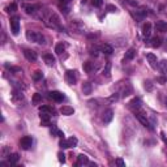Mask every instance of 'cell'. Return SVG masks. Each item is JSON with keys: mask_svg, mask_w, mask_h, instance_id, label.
<instances>
[{"mask_svg": "<svg viewBox=\"0 0 167 167\" xmlns=\"http://www.w3.org/2000/svg\"><path fill=\"white\" fill-rule=\"evenodd\" d=\"M91 3H93V5H94V7H101V5H102L103 1H102V0H93Z\"/></svg>", "mask_w": 167, "mask_h": 167, "instance_id": "e575fe53", "label": "cell"}, {"mask_svg": "<svg viewBox=\"0 0 167 167\" xmlns=\"http://www.w3.org/2000/svg\"><path fill=\"white\" fill-rule=\"evenodd\" d=\"M115 163L118 164V166H120V167H125V162L123 161V159H120V158H118L115 161Z\"/></svg>", "mask_w": 167, "mask_h": 167, "instance_id": "836d02e7", "label": "cell"}, {"mask_svg": "<svg viewBox=\"0 0 167 167\" xmlns=\"http://www.w3.org/2000/svg\"><path fill=\"white\" fill-rule=\"evenodd\" d=\"M65 80H67L68 84L74 85L77 82V72L76 71H67V73H65Z\"/></svg>", "mask_w": 167, "mask_h": 167, "instance_id": "5b68a950", "label": "cell"}, {"mask_svg": "<svg viewBox=\"0 0 167 167\" xmlns=\"http://www.w3.org/2000/svg\"><path fill=\"white\" fill-rule=\"evenodd\" d=\"M150 42H151V43H150V46H151V47H159V46L162 45V39L159 37H154L153 39L150 41Z\"/></svg>", "mask_w": 167, "mask_h": 167, "instance_id": "603a6c76", "label": "cell"}, {"mask_svg": "<svg viewBox=\"0 0 167 167\" xmlns=\"http://www.w3.org/2000/svg\"><path fill=\"white\" fill-rule=\"evenodd\" d=\"M24 8L26 9V13H29V14H34L35 12H37L38 7H35V5H24Z\"/></svg>", "mask_w": 167, "mask_h": 167, "instance_id": "d4e9b609", "label": "cell"}, {"mask_svg": "<svg viewBox=\"0 0 167 167\" xmlns=\"http://www.w3.org/2000/svg\"><path fill=\"white\" fill-rule=\"evenodd\" d=\"M107 11H108V12H116V7H114V5H107Z\"/></svg>", "mask_w": 167, "mask_h": 167, "instance_id": "8d00e7d4", "label": "cell"}, {"mask_svg": "<svg viewBox=\"0 0 167 167\" xmlns=\"http://www.w3.org/2000/svg\"><path fill=\"white\" fill-rule=\"evenodd\" d=\"M11 30L13 33V35L18 34V31H20V20H18V17L11 18Z\"/></svg>", "mask_w": 167, "mask_h": 167, "instance_id": "3957f363", "label": "cell"}, {"mask_svg": "<svg viewBox=\"0 0 167 167\" xmlns=\"http://www.w3.org/2000/svg\"><path fill=\"white\" fill-rule=\"evenodd\" d=\"M166 107H167V99H166Z\"/></svg>", "mask_w": 167, "mask_h": 167, "instance_id": "ab89813d", "label": "cell"}, {"mask_svg": "<svg viewBox=\"0 0 167 167\" xmlns=\"http://www.w3.org/2000/svg\"><path fill=\"white\" fill-rule=\"evenodd\" d=\"M51 135H55V136H57V137H63V136H64V133H63L62 130L57 129L55 125H52V128H51Z\"/></svg>", "mask_w": 167, "mask_h": 167, "instance_id": "4316f807", "label": "cell"}, {"mask_svg": "<svg viewBox=\"0 0 167 167\" xmlns=\"http://www.w3.org/2000/svg\"><path fill=\"white\" fill-rule=\"evenodd\" d=\"M16 9H17V5L14 3H12L11 5L7 7V12H9V13H13V12H16Z\"/></svg>", "mask_w": 167, "mask_h": 167, "instance_id": "f546056e", "label": "cell"}, {"mask_svg": "<svg viewBox=\"0 0 167 167\" xmlns=\"http://www.w3.org/2000/svg\"><path fill=\"white\" fill-rule=\"evenodd\" d=\"M129 107L130 108H136V110H139L140 107H141V101H140V98H135V99H132L130 101V103H129Z\"/></svg>", "mask_w": 167, "mask_h": 167, "instance_id": "5bb4252c", "label": "cell"}, {"mask_svg": "<svg viewBox=\"0 0 167 167\" xmlns=\"http://www.w3.org/2000/svg\"><path fill=\"white\" fill-rule=\"evenodd\" d=\"M150 35H151V25L149 22H146L142 26V37L145 39H147V38H150Z\"/></svg>", "mask_w": 167, "mask_h": 167, "instance_id": "9c48e42d", "label": "cell"}, {"mask_svg": "<svg viewBox=\"0 0 167 167\" xmlns=\"http://www.w3.org/2000/svg\"><path fill=\"white\" fill-rule=\"evenodd\" d=\"M94 64L91 62H86L84 63V71L86 72V73H91V72H94Z\"/></svg>", "mask_w": 167, "mask_h": 167, "instance_id": "9a60e30c", "label": "cell"}, {"mask_svg": "<svg viewBox=\"0 0 167 167\" xmlns=\"http://www.w3.org/2000/svg\"><path fill=\"white\" fill-rule=\"evenodd\" d=\"M31 145H33V139L30 136H25L20 140V146L24 150H29L31 147Z\"/></svg>", "mask_w": 167, "mask_h": 167, "instance_id": "277c9868", "label": "cell"}, {"mask_svg": "<svg viewBox=\"0 0 167 167\" xmlns=\"http://www.w3.org/2000/svg\"><path fill=\"white\" fill-rule=\"evenodd\" d=\"M158 68L161 69L163 74H167V60H162V62L158 64Z\"/></svg>", "mask_w": 167, "mask_h": 167, "instance_id": "cb8c5ba5", "label": "cell"}, {"mask_svg": "<svg viewBox=\"0 0 167 167\" xmlns=\"http://www.w3.org/2000/svg\"><path fill=\"white\" fill-rule=\"evenodd\" d=\"M82 91H84V94H90L91 93V85L89 84V82H85V84H84V86H82Z\"/></svg>", "mask_w": 167, "mask_h": 167, "instance_id": "83f0119b", "label": "cell"}, {"mask_svg": "<svg viewBox=\"0 0 167 167\" xmlns=\"http://www.w3.org/2000/svg\"><path fill=\"white\" fill-rule=\"evenodd\" d=\"M24 55H25V57L29 60V62H35V60L38 59V55L35 51H33V50H24Z\"/></svg>", "mask_w": 167, "mask_h": 167, "instance_id": "ba28073f", "label": "cell"}, {"mask_svg": "<svg viewBox=\"0 0 167 167\" xmlns=\"http://www.w3.org/2000/svg\"><path fill=\"white\" fill-rule=\"evenodd\" d=\"M18 154H16V153H13V154H11V156L8 157V164H16L18 162Z\"/></svg>", "mask_w": 167, "mask_h": 167, "instance_id": "44dd1931", "label": "cell"}, {"mask_svg": "<svg viewBox=\"0 0 167 167\" xmlns=\"http://www.w3.org/2000/svg\"><path fill=\"white\" fill-rule=\"evenodd\" d=\"M43 59H45V62H46L47 65H54L55 64V57L52 56V54H46L45 56H43Z\"/></svg>", "mask_w": 167, "mask_h": 167, "instance_id": "ac0fdd59", "label": "cell"}, {"mask_svg": "<svg viewBox=\"0 0 167 167\" xmlns=\"http://www.w3.org/2000/svg\"><path fill=\"white\" fill-rule=\"evenodd\" d=\"M39 112L41 114H48V115H51V114H54V108L48 107V106H42V107L39 108Z\"/></svg>", "mask_w": 167, "mask_h": 167, "instance_id": "7402d4cb", "label": "cell"}, {"mask_svg": "<svg viewBox=\"0 0 167 167\" xmlns=\"http://www.w3.org/2000/svg\"><path fill=\"white\" fill-rule=\"evenodd\" d=\"M42 77H43V74H42V72H41V71H35L34 74H33V78H34L35 81H39V80H42Z\"/></svg>", "mask_w": 167, "mask_h": 167, "instance_id": "f1b7e54d", "label": "cell"}, {"mask_svg": "<svg viewBox=\"0 0 167 167\" xmlns=\"http://www.w3.org/2000/svg\"><path fill=\"white\" fill-rule=\"evenodd\" d=\"M33 102L37 105V103H39V102H42V95L41 94H34V97H33Z\"/></svg>", "mask_w": 167, "mask_h": 167, "instance_id": "4dcf8cb0", "label": "cell"}, {"mask_svg": "<svg viewBox=\"0 0 167 167\" xmlns=\"http://www.w3.org/2000/svg\"><path fill=\"white\" fill-rule=\"evenodd\" d=\"M112 116H114L112 110H107L105 114H103V122H105V123H110L111 120H112Z\"/></svg>", "mask_w": 167, "mask_h": 167, "instance_id": "e0dca14e", "label": "cell"}, {"mask_svg": "<svg viewBox=\"0 0 167 167\" xmlns=\"http://www.w3.org/2000/svg\"><path fill=\"white\" fill-rule=\"evenodd\" d=\"M146 59L147 62L150 63V65L153 67V68H157L158 67V62H157V56L154 54H147L146 55Z\"/></svg>", "mask_w": 167, "mask_h": 167, "instance_id": "8fae6325", "label": "cell"}, {"mask_svg": "<svg viewBox=\"0 0 167 167\" xmlns=\"http://www.w3.org/2000/svg\"><path fill=\"white\" fill-rule=\"evenodd\" d=\"M60 112H62L63 115H65V116H71V115H73L74 108L71 107V106H63V107L60 108Z\"/></svg>", "mask_w": 167, "mask_h": 167, "instance_id": "30bf717a", "label": "cell"}, {"mask_svg": "<svg viewBox=\"0 0 167 167\" xmlns=\"http://www.w3.org/2000/svg\"><path fill=\"white\" fill-rule=\"evenodd\" d=\"M26 38H28V41L34 42V43H39V45L45 43V38H43V35L39 34V33H37V31H33V30L26 31Z\"/></svg>", "mask_w": 167, "mask_h": 167, "instance_id": "6da1fadb", "label": "cell"}, {"mask_svg": "<svg viewBox=\"0 0 167 167\" xmlns=\"http://www.w3.org/2000/svg\"><path fill=\"white\" fill-rule=\"evenodd\" d=\"M48 98L52 99L54 102H63L64 101V94L60 93V91H51V93H48Z\"/></svg>", "mask_w": 167, "mask_h": 167, "instance_id": "8992f818", "label": "cell"}, {"mask_svg": "<svg viewBox=\"0 0 167 167\" xmlns=\"http://www.w3.org/2000/svg\"><path fill=\"white\" fill-rule=\"evenodd\" d=\"M158 81L161 82V84H166V82H167V78H164V77H161V78H158Z\"/></svg>", "mask_w": 167, "mask_h": 167, "instance_id": "74e56055", "label": "cell"}, {"mask_svg": "<svg viewBox=\"0 0 167 167\" xmlns=\"http://www.w3.org/2000/svg\"><path fill=\"white\" fill-rule=\"evenodd\" d=\"M57 157H59V161L62 162V163H64V162H65V156H64V154L59 153V154H57Z\"/></svg>", "mask_w": 167, "mask_h": 167, "instance_id": "d590c367", "label": "cell"}, {"mask_svg": "<svg viewBox=\"0 0 167 167\" xmlns=\"http://www.w3.org/2000/svg\"><path fill=\"white\" fill-rule=\"evenodd\" d=\"M112 51H114L112 47H111L110 45H107V43L101 47V52H103V54H106V55H111V54H112Z\"/></svg>", "mask_w": 167, "mask_h": 167, "instance_id": "ffe728a7", "label": "cell"}, {"mask_svg": "<svg viewBox=\"0 0 167 167\" xmlns=\"http://www.w3.org/2000/svg\"><path fill=\"white\" fill-rule=\"evenodd\" d=\"M60 1H62L63 4H68V3H71L72 0H60Z\"/></svg>", "mask_w": 167, "mask_h": 167, "instance_id": "f35d334b", "label": "cell"}, {"mask_svg": "<svg viewBox=\"0 0 167 167\" xmlns=\"http://www.w3.org/2000/svg\"><path fill=\"white\" fill-rule=\"evenodd\" d=\"M110 63H107V64H106V69L105 71H103V74H106V77H110Z\"/></svg>", "mask_w": 167, "mask_h": 167, "instance_id": "1f68e13d", "label": "cell"}, {"mask_svg": "<svg viewBox=\"0 0 167 167\" xmlns=\"http://www.w3.org/2000/svg\"><path fill=\"white\" fill-rule=\"evenodd\" d=\"M156 29L159 33H166L167 31V22L166 21H158V22L156 24Z\"/></svg>", "mask_w": 167, "mask_h": 167, "instance_id": "7c38bea8", "label": "cell"}, {"mask_svg": "<svg viewBox=\"0 0 167 167\" xmlns=\"http://www.w3.org/2000/svg\"><path fill=\"white\" fill-rule=\"evenodd\" d=\"M145 89L149 90V91L153 89V84H151V81H145Z\"/></svg>", "mask_w": 167, "mask_h": 167, "instance_id": "d6a6232c", "label": "cell"}, {"mask_svg": "<svg viewBox=\"0 0 167 167\" xmlns=\"http://www.w3.org/2000/svg\"><path fill=\"white\" fill-rule=\"evenodd\" d=\"M136 118L142 123V125H144V127H147L149 129H153V127L150 125L149 120L146 119V115H145V114H142V112H136Z\"/></svg>", "mask_w": 167, "mask_h": 167, "instance_id": "52a82bcc", "label": "cell"}, {"mask_svg": "<svg viewBox=\"0 0 167 167\" xmlns=\"http://www.w3.org/2000/svg\"><path fill=\"white\" fill-rule=\"evenodd\" d=\"M136 55V51H135V48H129L127 52H125V57H124V62H128V60H132Z\"/></svg>", "mask_w": 167, "mask_h": 167, "instance_id": "d6986e66", "label": "cell"}, {"mask_svg": "<svg viewBox=\"0 0 167 167\" xmlns=\"http://www.w3.org/2000/svg\"><path fill=\"white\" fill-rule=\"evenodd\" d=\"M89 163V158L84 154L78 156V159H77V166H84V164H88Z\"/></svg>", "mask_w": 167, "mask_h": 167, "instance_id": "2e32d148", "label": "cell"}, {"mask_svg": "<svg viewBox=\"0 0 167 167\" xmlns=\"http://www.w3.org/2000/svg\"><path fill=\"white\" fill-rule=\"evenodd\" d=\"M41 125H43V127L50 125V115L48 114H41Z\"/></svg>", "mask_w": 167, "mask_h": 167, "instance_id": "4fadbf2b", "label": "cell"}, {"mask_svg": "<svg viewBox=\"0 0 167 167\" xmlns=\"http://www.w3.org/2000/svg\"><path fill=\"white\" fill-rule=\"evenodd\" d=\"M77 142H78V140H77L76 137H69V139H67V140H62V141H60V146H62L63 149L74 147L77 145Z\"/></svg>", "mask_w": 167, "mask_h": 167, "instance_id": "7a4b0ae2", "label": "cell"}, {"mask_svg": "<svg viewBox=\"0 0 167 167\" xmlns=\"http://www.w3.org/2000/svg\"><path fill=\"white\" fill-rule=\"evenodd\" d=\"M64 50H65V46L63 45V43H57L56 47H55V52H56L57 55H62L63 52H64Z\"/></svg>", "mask_w": 167, "mask_h": 167, "instance_id": "484cf974", "label": "cell"}]
</instances>
